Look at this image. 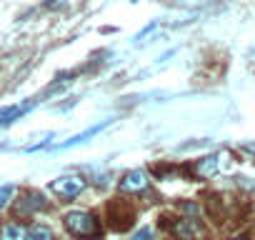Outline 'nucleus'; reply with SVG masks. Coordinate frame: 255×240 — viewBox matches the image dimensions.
I'll return each mask as SVG.
<instances>
[{
	"label": "nucleus",
	"instance_id": "obj_1",
	"mask_svg": "<svg viewBox=\"0 0 255 240\" xmlns=\"http://www.w3.org/2000/svg\"><path fill=\"white\" fill-rule=\"evenodd\" d=\"M63 225H65V230H68L73 238H78V240H98V238L103 235L100 218L93 215L90 210H70V213H65Z\"/></svg>",
	"mask_w": 255,
	"mask_h": 240
},
{
	"label": "nucleus",
	"instance_id": "obj_2",
	"mask_svg": "<svg viewBox=\"0 0 255 240\" xmlns=\"http://www.w3.org/2000/svg\"><path fill=\"white\" fill-rule=\"evenodd\" d=\"M150 188V178H148V170L143 168H133L128 170L120 180H118V190L120 193H128V195H140Z\"/></svg>",
	"mask_w": 255,
	"mask_h": 240
},
{
	"label": "nucleus",
	"instance_id": "obj_3",
	"mask_svg": "<svg viewBox=\"0 0 255 240\" xmlns=\"http://www.w3.org/2000/svg\"><path fill=\"white\" fill-rule=\"evenodd\" d=\"M85 185L88 183H85L83 175H60V178H55L50 183V190L58 198H63V200H73V198H78L85 190Z\"/></svg>",
	"mask_w": 255,
	"mask_h": 240
},
{
	"label": "nucleus",
	"instance_id": "obj_4",
	"mask_svg": "<svg viewBox=\"0 0 255 240\" xmlns=\"http://www.w3.org/2000/svg\"><path fill=\"white\" fill-rule=\"evenodd\" d=\"M45 208H48V200H45V195L40 190H25L20 195V200L15 203V213L23 215V218H28V215L38 213V210H45Z\"/></svg>",
	"mask_w": 255,
	"mask_h": 240
},
{
	"label": "nucleus",
	"instance_id": "obj_5",
	"mask_svg": "<svg viewBox=\"0 0 255 240\" xmlns=\"http://www.w3.org/2000/svg\"><path fill=\"white\" fill-rule=\"evenodd\" d=\"M165 228H168L178 240H195L198 233H200L198 218H173L170 223H165Z\"/></svg>",
	"mask_w": 255,
	"mask_h": 240
},
{
	"label": "nucleus",
	"instance_id": "obj_6",
	"mask_svg": "<svg viewBox=\"0 0 255 240\" xmlns=\"http://www.w3.org/2000/svg\"><path fill=\"white\" fill-rule=\"evenodd\" d=\"M113 123V120H105V123H98V125H93V128H88V130H83V133H78V135H73L68 143H60L55 150H68V148H75V145H80V143H85L88 138H93V135H98L100 130H105L108 125Z\"/></svg>",
	"mask_w": 255,
	"mask_h": 240
},
{
	"label": "nucleus",
	"instance_id": "obj_7",
	"mask_svg": "<svg viewBox=\"0 0 255 240\" xmlns=\"http://www.w3.org/2000/svg\"><path fill=\"white\" fill-rule=\"evenodd\" d=\"M193 170L200 175V178H210V175H215L218 170H220V155H205V158H200V160H195V165H193Z\"/></svg>",
	"mask_w": 255,
	"mask_h": 240
},
{
	"label": "nucleus",
	"instance_id": "obj_8",
	"mask_svg": "<svg viewBox=\"0 0 255 240\" xmlns=\"http://www.w3.org/2000/svg\"><path fill=\"white\" fill-rule=\"evenodd\" d=\"M28 228L23 223H5L0 228V240H25Z\"/></svg>",
	"mask_w": 255,
	"mask_h": 240
},
{
	"label": "nucleus",
	"instance_id": "obj_9",
	"mask_svg": "<svg viewBox=\"0 0 255 240\" xmlns=\"http://www.w3.org/2000/svg\"><path fill=\"white\" fill-rule=\"evenodd\" d=\"M25 240H55V235H53V230H50L48 225L35 223V225H30V228H28Z\"/></svg>",
	"mask_w": 255,
	"mask_h": 240
},
{
	"label": "nucleus",
	"instance_id": "obj_10",
	"mask_svg": "<svg viewBox=\"0 0 255 240\" xmlns=\"http://www.w3.org/2000/svg\"><path fill=\"white\" fill-rule=\"evenodd\" d=\"M178 213H183L185 218H198V215H200V205L193 203V200H185V203L178 205Z\"/></svg>",
	"mask_w": 255,
	"mask_h": 240
},
{
	"label": "nucleus",
	"instance_id": "obj_11",
	"mask_svg": "<svg viewBox=\"0 0 255 240\" xmlns=\"http://www.w3.org/2000/svg\"><path fill=\"white\" fill-rule=\"evenodd\" d=\"M13 195H15V185H10V183L0 185V210H3V208L13 200Z\"/></svg>",
	"mask_w": 255,
	"mask_h": 240
},
{
	"label": "nucleus",
	"instance_id": "obj_12",
	"mask_svg": "<svg viewBox=\"0 0 255 240\" xmlns=\"http://www.w3.org/2000/svg\"><path fill=\"white\" fill-rule=\"evenodd\" d=\"M133 240H153V228H148V225H143L135 235H133Z\"/></svg>",
	"mask_w": 255,
	"mask_h": 240
},
{
	"label": "nucleus",
	"instance_id": "obj_13",
	"mask_svg": "<svg viewBox=\"0 0 255 240\" xmlns=\"http://www.w3.org/2000/svg\"><path fill=\"white\" fill-rule=\"evenodd\" d=\"M153 28H155V23H150V25H148V28H143V30H140V33H138V35H135V40H143V38H145V35H148V33H150V30H153Z\"/></svg>",
	"mask_w": 255,
	"mask_h": 240
},
{
	"label": "nucleus",
	"instance_id": "obj_14",
	"mask_svg": "<svg viewBox=\"0 0 255 240\" xmlns=\"http://www.w3.org/2000/svg\"><path fill=\"white\" fill-rule=\"evenodd\" d=\"M48 10H55V8H63V0H50V3H45Z\"/></svg>",
	"mask_w": 255,
	"mask_h": 240
},
{
	"label": "nucleus",
	"instance_id": "obj_15",
	"mask_svg": "<svg viewBox=\"0 0 255 240\" xmlns=\"http://www.w3.org/2000/svg\"><path fill=\"white\" fill-rule=\"evenodd\" d=\"M230 240H240V238H230Z\"/></svg>",
	"mask_w": 255,
	"mask_h": 240
}]
</instances>
